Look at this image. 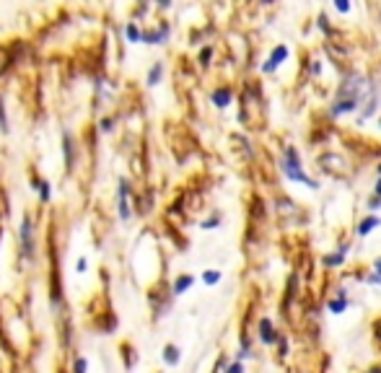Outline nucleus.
<instances>
[{"label": "nucleus", "mask_w": 381, "mask_h": 373, "mask_svg": "<svg viewBox=\"0 0 381 373\" xmlns=\"http://www.w3.org/2000/svg\"><path fill=\"white\" fill-rule=\"evenodd\" d=\"M283 174H285L288 179H293V182H303V184H309L311 189H317V187H319L314 179H309V177H306V171L298 166V153H296V148H285V150H283Z\"/></svg>", "instance_id": "obj_1"}, {"label": "nucleus", "mask_w": 381, "mask_h": 373, "mask_svg": "<svg viewBox=\"0 0 381 373\" xmlns=\"http://www.w3.org/2000/svg\"><path fill=\"white\" fill-rule=\"evenodd\" d=\"M21 246H24L26 259L34 257V226L29 215H24V221H21Z\"/></svg>", "instance_id": "obj_2"}, {"label": "nucleus", "mask_w": 381, "mask_h": 373, "mask_svg": "<svg viewBox=\"0 0 381 373\" xmlns=\"http://www.w3.org/2000/svg\"><path fill=\"white\" fill-rule=\"evenodd\" d=\"M132 215V205H130V187L125 179H120V218L122 221H127V218Z\"/></svg>", "instance_id": "obj_3"}, {"label": "nucleus", "mask_w": 381, "mask_h": 373, "mask_svg": "<svg viewBox=\"0 0 381 373\" xmlns=\"http://www.w3.org/2000/svg\"><path fill=\"white\" fill-rule=\"evenodd\" d=\"M285 57H288V47H285V45H278V47L273 50L270 60L264 62V68H262V70H264V73H273V70L278 68V65H280V62H283Z\"/></svg>", "instance_id": "obj_4"}, {"label": "nucleus", "mask_w": 381, "mask_h": 373, "mask_svg": "<svg viewBox=\"0 0 381 373\" xmlns=\"http://www.w3.org/2000/svg\"><path fill=\"white\" fill-rule=\"evenodd\" d=\"M259 337H262L264 345H273V342L278 340V335H275V329H273L270 319H262V321H259Z\"/></svg>", "instance_id": "obj_5"}, {"label": "nucleus", "mask_w": 381, "mask_h": 373, "mask_svg": "<svg viewBox=\"0 0 381 373\" xmlns=\"http://www.w3.org/2000/svg\"><path fill=\"white\" fill-rule=\"evenodd\" d=\"M166 34H169V26L164 24L161 29H156V31H145V34H143V39H145V42H150V45H161V42L166 39Z\"/></svg>", "instance_id": "obj_6"}, {"label": "nucleus", "mask_w": 381, "mask_h": 373, "mask_svg": "<svg viewBox=\"0 0 381 373\" xmlns=\"http://www.w3.org/2000/svg\"><path fill=\"white\" fill-rule=\"evenodd\" d=\"M179 358H182V353H179L176 345H166V347H164V363H166V365H176Z\"/></svg>", "instance_id": "obj_7"}, {"label": "nucleus", "mask_w": 381, "mask_h": 373, "mask_svg": "<svg viewBox=\"0 0 381 373\" xmlns=\"http://www.w3.org/2000/svg\"><path fill=\"white\" fill-rule=\"evenodd\" d=\"M213 104L215 106H228L231 104V89H215L213 91Z\"/></svg>", "instance_id": "obj_8"}, {"label": "nucleus", "mask_w": 381, "mask_h": 373, "mask_svg": "<svg viewBox=\"0 0 381 373\" xmlns=\"http://www.w3.org/2000/svg\"><path fill=\"white\" fill-rule=\"evenodd\" d=\"M192 282H195V277H192V275H179V277H176V282H174V293H176V296H182L187 288H192Z\"/></svg>", "instance_id": "obj_9"}, {"label": "nucleus", "mask_w": 381, "mask_h": 373, "mask_svg": "<svg viewBox=\"0 0 381 373\" xmlns=\"http://www.w3.org/2000/svg\"><path fill=\"white\" fill-rule=\"evenodd\" d=\"M161 75H164V65H161V62H156L153 68L148 70V86H156V83L161 80Z\"/></svg>", "instance_id": "obj_10"}, {"label": "nucleus", "mask_w": 381, "mask_h": 373, "mask_svg": "<svg viewBox=\"0 0 381 373\" xmlns=\"http://www.w3.org/2000/svg\"><path fill=\"white\" fill-rule=\"evenodd\" d=\"M125 34H127V39H130V42H143V34H140V29H138L135 21H130V24H127Z\"/></svg>", "instance_id": "obj_11"}, {"label": "nucleus", "mask_w": 381, "mask_h": 373, "mask_svg": "<svg viewBox=\"0 0 381 373\" xmlns=\"http://www.w3.org/2000/svg\"><path fill=\"white\" fill-rule=\"evenodd\" d=\"M381 221H378V218L373 215V218H366V221L361 223V226H358V233H361V236H366V233H371L373 231V226H378Z\"/></svg>", "instance_id": "obj_12"}, {"label": "nucleus", "mask_w": 381, "mask_h": 373, "mask_svg": "<svg viewBox=\"0 0 381 373\" xmlns=\"http://www.w3.org/2000/svg\"><path fill=\"white\" fill-rule=\"evenodd\" d=\"M345 254H348V246H342L337 254H329V257H324V265H340V262L345 259Z\"/></svg>", "instance_id": "obj_13"}, {"label": "nucleus", "mask_w": 381, "mask_h": 373, "mask_svg": "<svg viewBox=\"0 0 381 373\" xmlns=\"http://www.w3.org/2000/svg\"><path fill=\"white\" fill-rule=\"evenodd\" d=\"M62 143H65V153H68V166L73 169V153H75V150H73V135L65 133V140H62Z\"/></svg>", "instance_id": "obj_14"}, {"label": "nucleus", "mask_w": 381, "mask_h": 373, "mask_svg": "<svg viewBox=\"0 0 381 373\" xmlns=\"http://www.w3.org/2000/svg\"><path fill=\"white\" fill-rule=\"evenodd\" d=\"M348 309V301H345V296L342 298H337V301H332L329 303V311H334V314H342Z\"/></svg>", "instance_id": "obj_15"}, {"label": "nucleus", "mask_w": 381, "mask_h": 373, "mask_svg": "<svg viewBox=\"0 0 381 373\" xmlns=\"http://www.w3.org/2000/svg\"><path fill=\"white\" fill-rule=\"evenodd\" d=\"M218 280H220V270H208V272L203 275V282H205V285H215Z\"/></svg>", "instance_id": "obj_16"}, {"label": "nucleus", "mask_w": 381, "mask_h": 373, "mask_svg": "<svg viewBox=\"0 0 381 373\" xmlns=\"http://www.w3.org/2000/svg\"><path fill=\"white\" fill-rule=\"evenodd\" d=\"M39 197L42 200H50V184L47 182H39Z\"/></svg>", "instance_id": "obj_17"}, {"label": "nucleus", "mask_w": 381, "mask_h": 373, "mask_svg": "<svg viewBox=\"0 0 381 373\" xmlns=\"http://www.w3.org/2000/svg\"><path fill=\"white\" fill-rule=\"evenodd\" d=\"M73 370H75V373H86V370H88V360H86V358H78Z\"/></svg>", "instance_id": "obj_18"}, {"label": "nucleus", "mask_w": 381, "mask_h": 373, "mask_svg": "<svg viewBox=\"0 0 381 373\" xmlns=\"http://www.w3.org/2000/svg\"><path fill=\"white\" fill-rule=\"evenodd\" d=\"M334 8L342 11V13H348V11H350V3H348V0H337V3H334Z\"/></svg>", "instance_id": "obj_19"}, {"label": "nucleus", "mask_w": 381, "mask_h": 373, "mask_svg": "<svg viewBox=\"0 0 381 373\" xmlns=\"http://www.w3.org/2000/svg\"><path fill=\"white\" fill-rule=\"evenodd\" d=\"M226 373H244V365H241V363H231V365L226 368Z\"/></svg>", "instance_id": "obj_20"}, {"label": "nucleus", "mask_w": 381, "mask_h": 373, "mask_svg": "<svg viewBox=\"0 0 381 373\" xmlns=\"http://www.w3.org/2000/svg\"><path fill=\"white\" fill-rule=\"evenodd\" d=\"M88 270V259L86 257H78V272H86Z\"/></svg>", "instance_id": "obj_21"}, {"label": "nucleus", "mask_w": 381, "mask_h": 373, "mask_svg": "<svg viewBox=\"0 0 381 373\" xmlns=\"http://www.w3.org/2000/svg\"><path fill=\"white\" fill-rule=\"evenodd\" d=\"M215 223H218V215H215V218H210V221H205V223H203V228H213Z\"/></svg>", "instance_id": "obj_22"}, {"label": "nucleus", "mask_w": 381, "mask_h": 373, "mask_svg": "<svg viewBox=\"0 0 381 373\" xmlns=\"http://www.w3.org/2000/svg\"><path fill=\"white\" fill-rule=\"evenodd\" d=\"M101 130H104V133H109V130H111V119H101Z\"/></svg>", "instance_id": "obj_23"}, {"label": "nucleus", "mask_w": 381, "mask_h": 373, "mask_svg": "<svg viewBox=\"0 0 381 373\" xmlns=\"http://www.w3.org/2000/svg\"><path fill=\"white\" fill-rule=\"evenodd\" d=\"M373 267H376V277H381V257L373 262Z\"/></svg>", "instance_id": "obj_24"}, {"label": "nucleus", "mask_w": 381, "mask_h": 373, "mask_svg": "<svg viewBox=\"0 0 381 373\" xmlns=\"http://www.w3.org/2000/svg\"><path fill=\"white\" fill-rule=\"evenodd\" d=\"M319 26H322V29H324V31H327V29H329V24H327V16H322V18H319Z\"/></svg>", "instance_id": "obj_25"}, {"label": "nucleus", "mask_w": 381, "mask_h": 373, "mask_svg": "<svg viewBox=\"0 0 381 373\" xmlns=\"http://www.w3.org/2000/svg\"><path fill=\"white\" fill-rule=\"evenodd\" d=\"M376 197H381V182L376 184Z\"/></svg>", "instance_id": "obj_26"}, {"label": "nucleus", "mask_w": 381, "mask_h": 373, "mask_svg": "<svg viewBox=\"0 0 381 373\" xmlns=\"http://www.w3.org/2000/svg\"><path fill=\"white\" fill-rule=\"evenodd\" d=\"M378 174H381V166H378Z\"/></svg>", "instance_id": "obj_27"}]
</instances>
